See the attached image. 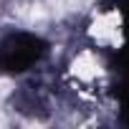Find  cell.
Returning <instances> with one entry per match:
<instances>
[{"label":"cell","mask_w":129,"mask_h":129,"mask_svg":"<svg viewBox=\"0 0 129 129\" xmlns=\"http://www.w3.org/2000/svg\"><path fill=\"white\" fill-rule=\"evenodd\" d=\"M71 5H74V0H30V3L18 8V13L23 18H28V20H46V18L61 15Z\"/></svg>","instance_id":"6da1fadb"},{"label":"cell","mask_w":129,"mask_h":129,"mask_svg":"<svg viewBox=\"0 0 129 129\" xmlns=\"http://www.w3.org/2000/svg\"><path fill=\"white\" fill-rule=\"evenodd\" d=\"M71 69H74V74H76L79 79H86V81H89V79L96 76L99 63H96V58H94L91 53H81V56L74 61V66H71Z\"/></svg>","instance_id":"7a4b0ae2"},{"label":"cell","mask_w":129,"mask_h":129,"mask_svg":"<svg viewBox=\"0 0 129 129\" xmlns=\"http://www.w3.org/2000/svg\"><path fill=\"white\" fill-rule=\"evenodd\" d=\"M116 23H119V15H116V13H109V15H104V18H99V20L94 23V28H91V36L104 41V38L114 36V30H116Z\"/></svg>","instance_id":"3957f363"}]
</instances>
